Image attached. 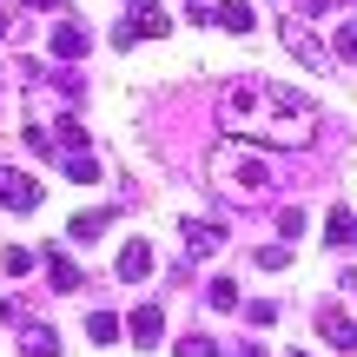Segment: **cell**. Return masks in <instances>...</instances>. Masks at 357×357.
<instances>
[{
    "label": "cell",
    "instance_id": "obj_25",
    "mask_svg": "<svg viewBox=\"0 0 357 357\" xmlns=\"http://www.w3.org/2000/svg\"><path fill=\"white\" fill-rule=\"evenodd\" d=\"M331 7H344V0H305V20H324Z\"/></svg>",
    "mask_w": 357,
    "mask_h": 357
},
{
    "label": "cell",
    "instance_id": "obj_3",
    "mask_svg": "<svg viewBox=\"0 0 357 357\" xmlns=\"http://www.w3.org/2000/svg\"><path fill=\"white\" fill-rule=\"evenodd\" d=\"M278 40H284V53H291V60H305V66H324V60H331V53L311 40L305 20H278Z\"/></svg>",
    "mask_w": 357,
    "mask_h": 357
},
{
    "label": "cell",
    "instance_id": "obj_12",
    "mask_svg": "<svg viewBox=\"0 0 357 357\" xmlns=\"http://www.w3.org/2000/svg\"><path fill=\"white\" fill-rule=\"evenodd\" d=\"M324 245H331V252L344 245V252H351V245H357V212H344V205H337V212L324 218Z\"/></svg>",
    "mask_w": 357,
    "mask_h": 357
},
{
    "label": "cell",
    "instance_id": "obj_5",
    "mask_svg": "<svg viewBox=\"0 0 357 357\" xmlns=\"http://www.w3.org/2000/svg\"><path fill=\"white\" fill-rule=\"evenodd\" d=\"M218 245H225V231L205 225V218H185V225H178V252H185V258H212Z\"/></svg>",
    "mask_w": 357,
    "mask_h": 357
},
{
    "label": "cell",
    "instance_id": "obj_11",
    "mask_svg": "<svg viewBox=\"0 0 357 357\" xmlns=\"http://www.w3.org/2000/svg\"><path fill=\"white\" fill-rule=\"evenodd\" d=\"M146 271H153V245H146V238H132L126 252H119V278H126V284H139Z\"/></svg>",
    "mask_w": 357,
    "mask_h": 357
},
{
    "label": "cell",
    "instance_id": "obj_17",
    "mask_svg": "<svg viewBox=\"0 0 357 357\" xmlns=\"http://www.w3.org/2000/svg\"><path fill=\"white\" fill-rule=\"evenodd\" d=\"M86 337H93V344H119V318H113V311H93V318H86Z\"/></svg>",
    "mask_w": 357,
    "mask_h": 357
},
{
    "label": "cell",
    "instance_id": "obj_23",
    "mask_svg": "<svg viewBox=\"0 0 357 357\" xmlns=\"http://www.w3.org/2000/svg\"><path fill=\"white\" fill-rule=\"evenodd\" d=\"M245 318H252V324H278V305H271V298H258V305H245Z\"/></svg>",
    "mask_w": 357,
    "mask_h": 357
},
{
    "label": "cell",
    "instance_id": "obj_15",
    "mask_svg": "<svg viewBox=\"0 0 357 357\" xmlns=\"http://www.w3.org/2000/svg\"><path fill=\"white\" fill-rule=\"evenodd\" d=\"M53 153H86V126H79V119H60V132H53Z\"/></svg>",
    "mask_w": 357,
    "mask_h": 357
},
{
    "label": "cell",
    "instance_id": "obj_6",
    "mask_svg": "<svg viewBox=\"0 0 357 357\" xmlns=\"http://www.w3.org/2000/svg\"><path fill=\"white\" fill-rule=\"evenodd\" d=\"M0 205H13V212H33V205H40V178H26V172H0Z\"/></svg>",
    "mask_w": 357,
    "mask_h": 357
},
{
    "label": "cell",
    "instance_id": "obj_9",
    "mask_svg": "<svg viewBox=\"0 0 357 357\" xmlns=\"http://www.w3.org/2000/svg\"><path fill=\"white\" fill-rule=\"evenodd\" d=\"M53 53H60V60H86V26L60 20V26H53Z\"/></svg>",
    "mask_w": 357,
    "mask_h": 357
},
{
    "label": "cell",
    "instance_id": "obj_21",
    "mask_svg": "<svg viewBox=\"0 0 357 357\" xmlns=\"http://www.w3.org/2000/svg\"><path fill=\"white\" fill-rule=\"evenodd\" d=\"M66 178H73V185H93V178H100V166H93L86 153H73V159H66Z\"/></svg>",
    "mask_w": 357,
    "mask_h": 357
},
{
    "label": "cell",
    "instance_id": "obj_26",
    "mask_svg": "<svg viewBox=\"0 0 357 357\" xmlns=\"http://www.w3.org/2000/svg\"><path fill=\"white\" fill-rule=\"evenodd\" d=\"M20 7H60V0H20Z\"/></svg>",
    "mask_w": 357,
    "mask_h": 357
},
{
    "label": "cell",
    "instance_id": "obj_13",
    "mask_svg": "<svg viewBox=\"0 0 357 357\" xmlns=\"http://www.w3.org/2000/svg\"><path fill=\"white\" fill-rule=\"evenodd\" d=\"M20 357H60V331H47V324H26Z\"/></svg>",
    "mask_w": 357,
    "mask_h": 357
},
{
    "label": "cell",
    "instance_id": "obj_4",
    "mask_svg": "<svg viewBox=\"0 0 357 357\" xmlns=\"http://www.w3.org/2000/svg\"><path fill=\"white\" fill-rule=\"evenodd\" d=\"M192 20H205V26H225V33H252V7H245V0H218V7H192Z\"/></svg>",
    "mask_w": 357,
    "mask_h": 357
},
{
    "label": "cell",
    "instance_id": "obj_18",
    "mask_svg": "<svg viewBox=\"0 0 357 357\" xmlns=\"http://www.w3.org/2000/svg\"><path fill=\"white\" fill-rule=\"evenodd\" d=\"M106 225H113V212H79V218H73L66 231H73V238H100Z\"/></svg>",
    "mask_w": 357,
    "mask_h": 357
},
{
    "label": "cell",
    "instance_id": "obj_20",
    "mask_svg": "<svg viewBox=\"0 0 357 357\" xmlns=\"http://www.w3.org/2000/svg\"><path fill=\"white\" fill-rule=\"evenodd\" d=\"M0 265H7L13 278H26V271H33V252H26V245H7V252H0Z\"/></svg>",
    "mask_w": 357,
    "mask_h": 357
},
{
    "label": "cell",
    "instance_id": "obj_16",
    "mask_svg": "<svg viewBox=\"0 0 357 357\" xmlns=\"http://www.w3.org/2000/svg\"><path fill=\"white\" fill-rule=\"evenodd\" d=\"M331 60L357 66V20H337V33H331Z\"/></svg>",
    "mask_w": 357,
    "mask_h": 357
},
{
    "label": "cell",
    "instance_id": "obj_10",
    "mask_svg": "<svg viewBox=\"0 0 357 357\" xmlns=\"http://www.w3.org/2000/svg\"><path fill=\"white\" fill-rule=\"evenodd\" d=\"M159 331H166V311H159V305H139V311H132V344L153 351V344H159Z\"/></svg>",
    "mask_w": 357,
    "mask_h": 357
},
{
    "label": "cell",
    "instance_id": "obj_7",
    "mask_svg": "<svg viewBox=\"0 0 357 357\" xmlns=\"http://www.w3.org/2000/svg\"><path fill=\"white\" fill-rule=\"evenodd\" d=\"M126 26H132L139 40H166V33H172V20H166V7H159V0H139Z\"/></svg>",
    "mask_w": 357,
    "mask_h": 357
},
{
    "label": "cell",
    "instance_id": "obj_19",
    "mask_svg": "<svg viewBox=\"0 0 357 357\" xmlns=\"http://www.w3.org/2000/svg\"><path fill=\"white\" fill-rule=\"evenodd\" d=\"M205 305H212V311H238V284H231V278H212Z\"/></svg>",
    "mask_w": 357,
    "mask_h": 357
},
{
    "label": "cell",
    "instance_id": "obj_22",
    "mask_svg": "<svg viewBox=\"0 0 357 357\" xmlns=\"http://www.w3.org/2000/svg\"><path fill=\"white\" fill-rule=\"evenodd\" d=\"M258 265H265V271H278V265H291V245H265V252H258Z\"/></svg>",
    "mask_w": 357,
    "mask_h": 357
},
{
    "label": "cell",
    "instance_id": "obj_8",
    "mask_svg": "<svg viewBox=\"0 0 357 357\" xmlns=\"http://www.w3.org/2000/svg\"><path fill=\"white\" fill-rule=\"evenodd\" d=\"M47 271H53V291H66V298H73L79 284H86V278H79V265L60 252V245H47Z\"/></svg>",
    "mask_w": 357,
    "mask_h": 357
},
{
    "label": "cell",
    "instance_id": "obj_24",
    "mask_svg": "<svg viewBox=\"0 0 357 357\" xmlns=\"http://www.w3.org/2000/svg\"><path fill=\"white\" fill-rule=\"evenodd\" d=\"M178 357H218V344H212V337H185V344H178Z\"/></svg>",
    "mask_w": 357,
    "mask_h": 357
},
{
    "label": "cell",
    "instance_id": "obj_27",
    "mask_svg": "<svg viewBox=\"0 0 357 357\" xmlns=\"http://www.w3.org/2000/svg\"><path fill=\"white\" fill-rule=\"evenodd\" d=\"M284 357H311V351H284Z\"/></svg>",
    "mask_w": 357,
    "mask_h": 357
},
{
    "label": "cell",
    "instance_id": "obj_14",
    "mask_svg": "<svg viewBox=\"0 0 357 357\" xmlns=\"http://www.w3.org/2000/svg\"><path fill=\"white\" fill-rule=\"evenodd\" d=\"M318 324H324V337H331L337 351H357V318H344V311H324Z\"/></svg>",
    "mask_w": 357,
    "mask_h": 357
},
{
    "label": "cell",
    "instance_id": "obj_1",
    "mask_svg": "<svg viewBox=\"0 0 357 357\" xmlns=\"http://www.w3.org/2000/svg\"><path fill=\"white\" fill-rule=\"evenodd\" d=\"M218 126L231 139H258V146H284V153H305L318 139V106L298 86L265 73H238L225 93H218Z\"/></svg>",
    "mask_w": 357,
    "mask_h": 357
},
{
    "label": "cell",
    "instance_id": "obj_2",
    "mask_svg": "<svg viewBox=\"0 0 357 357\" xmlns=\"http://www.w3.org/2000/svg\"><path fill=\"white\" fill-rule=\"evenodd\" d=\"M212 166H218V192H225V199H231V192H238V199H258V192L271 185L265 159H225V153H218Z\"/></svg>",
    "mask_w": 357,
    "mask_h": 357
}]
</instances>
